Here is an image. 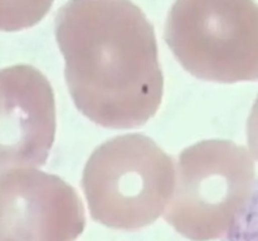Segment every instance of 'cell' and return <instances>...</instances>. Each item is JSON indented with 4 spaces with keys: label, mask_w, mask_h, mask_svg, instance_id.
I'll return each mask as SVG.
<instances>
[{
    "label": "cell",
    "mask_w": 258,
    "mask_h": 241,
    "mask_svg": "<svg viewBox=\"0 0 258 241\" xmlns=\"http://www.w3.org/2000/svg\"><path fill=\"white\" fill-rule=\"evenodd\" d=\"M54 0H0V30L17 32L38 24Z\"/></svg>",
    "instance_id": "7"
},
{
    "label": "cell",
    "mask_w": 258,
    "mask_h": 241,
    "mask_svg": "<svg viewBox=\"0 0 258 241\" xmlns=\"http://www.w3.org/2000/svg\"><path fill=\"white\" fill-rule=\"evenodd\" d=\"M55 126L54 93L47 77L32 65L0 69V173L44 165Z\"/></svg>",
    "instance_id": "6"
},
{
    "label": "cell",
    "mask_w": 258,
    "mask_h": 241,
    "mask_svg": "<svg viewBox=\"0 0 258 241\" xmlns=\"http://www.w3.org/2000/svg\"><path fill=\"white\" fill-rule=\"evenodd\" d=\"M71 97L96 125L138 128L155 115L164 78L154 27L131 0H70L55 15Z\"/></svg>",
    "instance_id": "1"
},
{
    "label": "cell",
    "mask_w": 258,
    "mask_h": 241,
    "mask_svg": "<svg viewBox=\"0 0 258 241\" xmlns=\"http://www.w3.org/2000/svg\"><path fill=\"white\" fill-rule=\"evenodd\" d=\"M85 207L60 177L29 168L0 173V241H76Z\"/></svg>",
    "instance_id": "5"
},
{
    "label": "cell",
    "mask_w": 258,
    "mask_h": 241,
    "mask_svg": "<svg viewBox=\"0 0 258 241\" xmlns=\"http://www.w3.org/2000/svg\"><path fill=\"white\" fill-rule=\"evenodd\" d=\"M253 171L246 150L231 141H202L185 148L164 218L193 241L221 237L251 191Z\"/></svg>",
    "instance_id": "4"
},
{
    "label": "cell",
    "mask_w": 258,
    "mask_h": 241,
    "mask_svg": "<svg viewBox=\"0 0 258 241\" xmlns=\"http://www.w3.org/2000/svg\"><path fill=\"white\" fill-rule=\"evenodd\" d=\"M175 166L151 138L117 136L98 146L85 166L82 188L93 220L116 230H138L165 212Z\"/></svg>",
    "instance_id": "2"
},
{
    "label": "cell",
    "mask_w": 258,
    "mask_h": 241,
    "mask_svg": "<svg viewBox=\"0 0 258 241\" xmlns=\"http://www.w3.org/2000/svg\"><path fill=\"white\" fill-rule=\"evenodd\" d=\"M222 241H258V178Z\"/></svg>",
    "instance_id": "8"
},
{
    "label": "cell",
    "mask_w": 258,
    "mask_h": 241,
    "mask_svg": "<svg viewBox=\"0 0 258 241\" xmlns=\"http://www.w3.org/2000/svg\"><path fill=\"white\" fill-rule=\"evenodd\" d=\"M164 38L184 69L199 79H258V5L253 0H175Z\"/></svg>",
    "instance_id": "3"
}]
</instances>
